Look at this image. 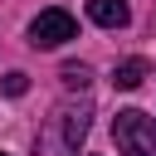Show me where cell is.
I'll use <instances>...</instances> for the list:
<instances>
[{
  "label": "cell",
  "mask_w": 156,
  "mask_h": 156,
  "mask_svg": "<svg viewBox=\"0 0 156 156\" xmlns=\"http://www.w3.org/2000/svg\"><path fill=\"white\" fill-rule=\"evenodd\" d=\"M112 136H117L122 156H156V117H146L136 107L112 117Z\"/></svg>",
  "instance_id": "1"
},
{
  "label": "cell",
  "mask_w": 156,
  "mask_h": 156,
  "mask_svg": "<svg viewBox=\"0 0 156 156\" xmlns=\"http://www.w3.org/2000/svg\"><path fill=\"white\" fill-rule=\"evenodd\" d=\"M73 34H78V24H73V15L58 10V5L39 10L34 24H29V44H34V49H58V44H68Z\"/></svg>",
  "instance_id": "2"
},
{
  "label": "cell",
  "mask_w": 156,
  "mask_h": 156,
  "mask_svg": "<svg viewBox=\"0 0 156 156\" xmlns=\"http://www.w3.org/2000/svg\"><path fill=\"white\" fill-rule=\"evenodd\" d=\"M88 20L102 29H122L132 20V10H127V0H88Z\"/></svg>",
  "instance_id": "3"
},
{
  "label": "cell",
  "mask_w": 156,
  "mask_h": 156,
  "mask_svg": "<svg viewBox=\"0 0 156 156\" xmlns=\"http://www.w3.org/2000/svg\"><path fill=\"white\" fill-rule=\"evenodd\" d=\"M151 73V63L146 58H127V63H117L112 68V88H122V93H132V88H141V78Z\"/></svg>",
  "instance_id": "4"
},
{
  "label": "cell",
  "mask_w": 156,
  "mask_h": 156,
  "mask_svg": "<svg viewBox=\"0 0 156 156\" xmlns=\"http://www.w3.org/2000/svg\"><path fill=\"white\" fill-rule=\"evenodd\" d=\"M88 117H93V107H88V102H83L78 112H63V141H68V146H78V141L88 136Z\"/></svg>",
  "instance_id": "5"
},
{
  "label": "cell",
  "mask_w": 156,
  "mask_h": 156,
  "mask_svg": "<svg viewBox=\"0 0 156 156\" xmlns=\"http://www.w3.org/2000/svg\"><path fill=\"white\" fill-rule=\"evenodd\" d=\"M63 83H68V88H83V83H88V68H83V63H63Z\"/></svg>",
  "instance_id": "6"
},
{
  "label": "cell",
  "mask_w": 156,
  "mask_h": 156,
  "mask_svg": "<svg viewBox=\"0 0 156 156\" xmlns=\"http://www.w3.org/2000/svg\"><path fill=\"white\" fill-rule=\"evenodd\" d=\"M24 88H29V78H24V73H5V93H10V98H20Z\"/></svg>",
  "instance_id": "7"
},
{
  "label": "cell",
  "mask_w": 156,
  "mask_h": 156,
  "mask_svg": "<svg viewBox=\"0 0 156 156\" xmlns=\"http://www.w3.org/2000/svg\"><path fill=\"white\" fill-rule=\"evenodd\" d=\"M0 156H5V151H0Z\"/></svg>",
  "instance_id": "8"
}]
</instances>
